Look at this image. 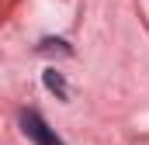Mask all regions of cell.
Here are the masks:
<instances>
[{"mask_svg":"<svg viewBox=\"0 0 149 145\" xmlns=\"http://www.w3.org/2000/svg\"><path fill=\"white\" fill-rule=\"evenodd\" d=\"M45 86H49L52 93H59L63 100H66V93H70V90H66V83H63V76H59L56 69H45Z\"/></svg>","mask_w":149,"mask_h":145,"instance_id":"obj_2","label":"cell"},{"mask_svg":"<svg viewBox=\"0 0 149 145\" xmlns=\"http://www.w3.org/2000/svg\"><path fill=\"white\" fill-rule=\"evenodd\" d=\"M21 128H24V135H28L35 145H63V138L38 117L35 110H24V114H21Z\"/></svg>","mask_w":149,"mask_h":145,"instance_id":"obj_1","label":"cell"}]
</instances>
